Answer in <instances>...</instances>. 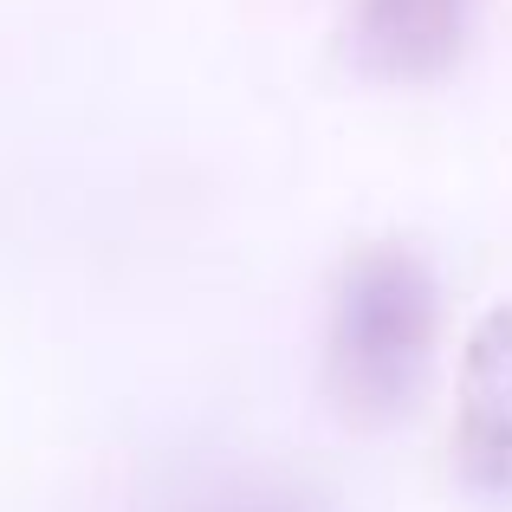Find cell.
Returning a JSON list of instances; mask_svg holds the SVG:
<instances>
[{"mask_svg":"<svg viewBox=\"0 0 512 512\" xmlns=\"http://www.w3.org/2000/svg\"><path fill=\"white\" fill-rule=\"evenodd\" d=\"M454 480L474 506L512 512V305L480 318L461 350Z\"/></svg>","mask_w":512,"mask_h":512,"instance_id":"cell-2","label":"cell"},{"mask_svg":"<svg viewBox=\"0 0 512 512\" xmlns=\"http://www.w3.org/2000/svg\"><path fill=\"white\" fill-rule=\"evenodd\" d=\"M474 0H357L350 13V59L383 85H428L467 46Z\"/></svg>","mask_w":512,"mask_h":512,"instance_id":"cell-3","label":"cell"},{"mask_svg":"<svg viewBox=\"0 0 512 512\" xmlns=\"http://www.w3.org/2000/svg\"><path fill=\"white\" fill-rule=\"evenodd\" d=\"M441 338V286L422 253L370 247L344 266L325 325V389L363 428L415 409Z\"/></svg>","mask_w":512,"mask_h":512,"instance_id":"cell-1","label":"cell"},{"mask_svg":"<svg viewBox=\"0 0 512 512\" xmlns=\"http://www.w3.org/2000/svg\"><path fill=\"white\" fill-rule=\"evenodd\" d=\"M221 512H305V506H286V500H234V506H221Z\"/></svg>","mask_w":512,"mask_h":512,"instance_id":"cell-4","label":"cell"}]
</instances>
